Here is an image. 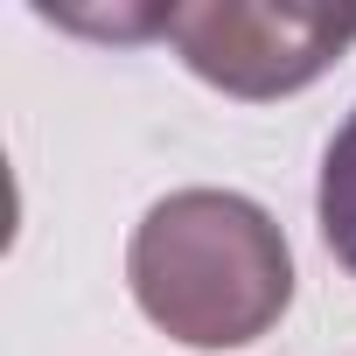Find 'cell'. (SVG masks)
Returning a JSON list of instances; mask_svg holds the SVG:
<instances>
[{
    "mask_svg": "<svg viewBox=\"0 0 356 356\" xmlns=\"http://www.w3.org/2000/svg\"><path fill=\"white\" fill-rule=\"evenodd\" d=\"M133 300L189 349H245L293 300V252L280 224L231 189L161 196L126 252Z\"/></svg>",
    "mask_w": 356,
    "mask_h": 356,
    "instance_id": "cell-1",
    "label": "cell"
},
{
    "mask_svg": "<svg viewBox=\"0 0 356 356\" xmlns=\"http://www.w3.org/2000/svg\"><path fill=\"white\" fill-rule=\"evenodd\" d=\"M133 35H168L182 63L231 98H286L314 84L349 42L356 15L342 8H252V0H203V8H147Z\"/></svg>",
    "mask_w": 356,
    "mask_h": 356,
    "instance_id": "cell-2",
    "label": "cell"
},
{
    "mask_svg": "<svg viewBox=\"0 0 356 356\" xmlns=\"http://www.w3.org/2000/svg\"><path fill=\"white\" fill-rule=\"evenodd\" d=\"M314 210H321V238H328V252L349 266V280H356V112L342 119V133L328 140V154H321V196H314Z\"/></svg>",
    "mask_w": 356,
    "mask_h": 356,
    "instance_id": "cell-3",
    "label": "cell"
}]
</instances>
